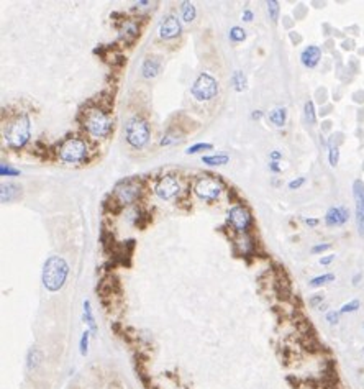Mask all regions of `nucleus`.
I'll return each mask as SVG.
<instances>
[{
  "mask_svg": "<svg viewBox=\"0 0 364 389\" xmlns=\"http://www.w3.org/2000/svg\"><path fill=\"white\" fill-rule=\"evenodd\" d=\"M179 140H181V137H179V133L172 132V130H167V132H166L164 135H162V138H161L159 145H161V146H167V145H172V143L179 142Z\"/></svg>",
  "mask_w": 364,
  "mask_h": 389,
  "instance_id": "obj_27",
  "label": "nucleus"
},
{
  "mask_svg": "<svg viewBox=\"0 0 364 389\" xmlns=\"http://www.w3.org/2000/svg\"><path fill=\"white\" fill-rule=\"evenodd\" d=\"M181 12H182V20L190 23L195 18V7L190 2H182L181 3Z\"/></svg>",
  "mask_w": 364,
  "mask_h": 389,
  "instance_id": "obj_23",
  "label": "nucleus"
},
{
  "mask_svg": "<svg viewBox=\"0 0 364 389\" xmlns=\"http://www.w3.org/2000/svg\"><path fill=\"white\" fill-rule=\"evenodd\" d=\"M214 145L212 143H195L192 145L190 148L186 150V155H195V153H200V151H205V150H212Z\"/></svg>",
  "mask_w": 364,
  "mask_h": 389,
  "instance_id": "obj_31",
  "label": "nucleus"
},
{
  "mask_svg": "<svg viewBox=\"0 0 364 389\" xmlns=\"http://www.w3.org/2000/svg\"><path fill=\"white\" fill-rule=\"evenodd\" d=\"M243 20H244V21H251V20H253V12H251L249 8H246L244 12H243Z\"/></svg>",
  "mask_w": 364,
  "mask_h": 389,
  "instance_id": "obj_41",
  "label": "nucleus"
},
{
  "mask_svg": "<svg viewBox=\"0 0 364 389\" xmlns=\"http://www.w3.org/2000/svg\"><path fill=\"white\" fill-rule=\"evenodd\" d=\"M340 312L338 311H330L328 314H327V322L328 324H332V325H337L338 322H340Z\"/></svg>",
  "mask_w": 364,
  "mask_h": 389,
  "instance_id": "obj_36",
  "label": "nucleus"
},
{
  "mask_svg": "<svg viewBox=\"0 0 364 389\" xmlns=\"http://www.w3.org/2000/svg\"><path fill=\"white\" fill-rule=\"evenodd\" d=\"M181 21L174 15H167L164 20L159 23V36L162 39H172L181 35Z\"/></svg>",
  "mask_w": 364,
  "mask_h": 389,
  "instance_id": "obj_12",
  "label": "nucleus"
},
{
  "mask_svg": "<svg viewBox=\"0 0 364 389\" xmlns=\"http://www.w3.org/2000/svg\"><path fill=\"white\" fill-rule=\"evenodd\" d=\"M228 225L237 233H248L253 227V215L244 205H235L228 212Z\"/></svg>",
  "mask_w": 364,
  "mask_h": 389,
  "instance_id": "obj_9",
  "label": "nucleus"
},
{
  "mask_svg": "<svg viewBox=\"0 0 364 389\" xmlns=\"http://www.w3.org/2000/svg\"><path fill=\"white\" fill-rule=\"evenodd\" d=\"M161 71V59L156 56H148L141 64V76L144 79H153L159 74Z\"/></svg>",
  "mask_w": 364,
  "mask_h": 389,
  "instance_id": "obj_15",
  "label": "nucleus"
},
{
  "mask_svg": "<svg viewBox=\"0 0 364 389\" xmlns=\"http://www.w3.org/2000/svg\"><path fill=\"white\" fill-rule=\"evenodd\" d=\"M267 118H269L271 123H274L276 127H284L285 120H287V110H285L284 107H277V109H274L267 114Z\"/></svg>",
  "mask_w": 364,
  "mask_h": 389,
  "instance_id": "obj_17",
  "label": "nucleus"
},
{
  "mask_svg": "<svg viewBox=\"0 0 364 389\" xmlns=\"http://www.w3.org/2000/svg\"><path fill=\"white\" fill-rule=\"evenodd\" d=\"M335 259V255H328V256H322L320 258V264H323V266H327V264H330Z\"/></svg>",
  "mask_w": 364,
  "mask_h": 389,
  "instance_id": "obj_38",
  "label": "nucleus"
},
{
  "mask_svg": "<svg viewBox=\"0 0 364 389\" xmlns=\"http://www.w3.org/2000/svg\"><path fill=\"white\" fill-rule=\"evenodd\" d=\"M56 155L63 163L68 165H81L87 160L89 146L86 140L81 137H68L59 143Z\"/></svg>",
  "mask_w": 364,
  "mask_h": 389,
  "instance_id": "obj_4",
  "label": "nucleus"
},
{
  "mask_svg": "<svg viewBox=\"0 0 364 389\" xmlns=\"http://www.w3.org/2000/svg\"><path fill=\"white\" fill-rule=\"evenodd\" d=\"M20 194V188L15 184H2V193H0V197H2V202L7 204L12 199H15L16 195Z\"/></svg>",
  "mask_w": 364,
  "mask_h": 389,
  "instance_id": "obj_18",
  "label": "nucleus"
},
{
  "mask_svg": "<svg viewBox=\"0 0 364 389\" xmlns=\"http://www.w3.org/2000/svg\"><path fill=\"white\" fill-rule=\"evenodd\" d=\"M139 35V28L135 20H125L123 21V28H121V38L125 41H133L136 36Z\"/></svg>",
  "mask_w": 364,
  "mask_h": 389,
  "instance_id": "obj_16",
  "label": "nucleus"
},
{
  "mask_svg": "<svg viewBox=\"0 0 364 389\" xmlns=\"http://www.w3.org/2000/svg\"><path fill=\"white\" fill-rule=\"evenodd\" d=\"M262 115H264V114H262L261 110H256V112L251 114V118H253V120H259V118H262Z\"/></svg>",
  "mask_w": 364,
  "mask_h": 389,
  "instance_id": "obj_43",
  "label": "nucleus"
},
{
  "mask_svg": "<svg viewBox=\"0 0 364 389\" xmlns=\"http://www.w3.org/2000/svg\"><path fill=\"white\" fill-rule=\"evenodd\" d=\"M202 161L209 166H223L230 161V156L225 153H218V155H210V156H204Z\"/></svg>",
  "mask_w": 364,
  "mask_h": 389,
  "instance_id": "obj_20",
  "label": "nucleus"
},
{
  "mask_svg": "<svg viewBox=\"0 0 364 389\" xmlns=\"http://www.w3.org/2000/svg\"><path fill=\"white\" fill-rule=\"evenodd\" d=\"M141 194H143L141 183L135 178H130V179H125V181H120L115 186V191L112 197H114L117 204L123 207V205H133L141 197Z\"/></svg>",
  "mask_w": 364,
  "mask_h": 389,
  "instance_id": "obj_6",
  "label": "nucleus"
},
{
  "mask_svg": "<svg viewBox=\"0 0 364 389\" xmlns=\"http://www.w3.org/2000/svg\"><path fill=\"white\" fill-rule=\"evenodd\" d=\"M190 94L199 102H210L218 94V82L209 72H200L190 87Z\"/></svg>",
  "mask_w": 364,
  "mask_h": 389,
  "instance_id": "obj_7",
  "label": "nucleus"
},
{
  "mask_svg": "<svg viewBox=\"0 0 364 389\" xmlns=\"http://www.w3.org/2000/svg\"><path fill=\"white\" fill-rule=\"evenodd\" d=\"M267 5V13H269V18L272 21H277L279 18V2H276V0H269V2L266 3Z\"/></svg>",
  "mask_w": 364,
  "mask_h": 389,
  "instance_id": "obj_30",
  "label": "nucleus"
},
{
  "mask_svg": "<svg viewBox=\"0 0 364 389\" xmlns=\"http://www.w3.org/2000/svg\"><path fill=\"white\" fill-rule=\"evenodd\" d=\"M79 122L89 137L94 140H104L107 138L112 132V118L109 115V110L102 109L100 105L87 107L86 110H81Z\"/></svg>",
  "mask_w": 364,
  "mask_h": 389,
  "instance_id": "obj_1",
  "label": "nucleus"
},
{
  "mask_svg": "<svg viewBox=\"0 0 364 389\" xmlns=\"http://www.w3.org/2000/svg\"><path fill=\"white\" fill-rule=\"evenodd\" d=\"M232 84H233L235 91H238V92H242L243 89L246 87V77H244V74H243L242 71H235V72H233Z\"/></svg>",
  "mask_w": 364,
  "mask_h": 389,
  "instance_id": "obj_26",
  "label": "nucleus"
},
{
  "mask_svg": "<svg viewBox=\"0 0 364 389\" xmlns=\"http://www.w3.org/2000/svg\"><path fill=\"white\" fill-rule=\"evenodd\" d=\"M222 181L218 178H212L210 174H204L194 184V193L200 200L214 202L222 194Z\"/></svg>",
  "mask_w": 364,
  "mask_h": 389,
  "instance_id": "obj_8",
  "label": "nucleus"
},
{
  "mask_svg": "<svg viewBox=\"0 0 364 389\" xmlns=\"http://www.w3.org/2000/svg\"><path fill=\"white\" fill-rule=\"evenodd\" d=\"M68 274H69V266L64 258L56 255L49 256L44 261V266H43V274H41L43 286L51 292L59 291L66 284Z\"/></svg>",
  "mask_w": 364,
  "mask_h": 389,
  "instance_id": "obj_3",
  "label": "nucleus"
},
{
  "mask_svg": "<svg viewBox=\"0 0 364 389\" xmlns=\"http://www.w3.org/2000/svg\"><path fill=\"white\" fill-rule=\"evenodd\" d=\"M228 36H230V39H232L233 43H242V41H244L246 33H244L243 28H240V26H233L232 30H230V33H228Z\"/></svg>",
  "mask_w": 364,
  "mask_h": 389,
  "instance_id": "obj_28",
  "label": "nucleus"
},
{
  "mask_svg": "<svg viewBox=\"0 0 364 389\" xmlns=\"http://www.w3.org/2000/svg\"><path fill=\"white\" fill-rule=\"evenodd\" d=\"M31 137V123L30 117L25 112H18L13 117H10L7 123L3 125V140L8 148L21 150L30 142Z\"/></svg>",
  "mask_w": 364,
  "mask_h": 389,
  "instance_id": "obj_2",
  "label": "nucleus"
},
{
  "mask_svg": "<svg viewBox=\"0 0 364 389\" xmlns=\"http://www.w3.org/2000/svg\"><path fill=\"white\" fill-rule=\"evenodd\" d=\"M348 220H350V210L345 205L332 207L325 213V223L328 227H340V225H345Z\"/></svg>",
  "mask_w": 364,
  "mask_h": 389,
  "instance_id": "obj_13",
  "label": "nucleus"
},
{
  "mask_svg": "<svg viewBox=\"0 0 364 389\" xmlns=\"http://www.w3.org/2000/svg\"><path fill=\"white\" fill-rule=\"evenodd\" d=\"M89 338H91V332L89 330H86L82 334V337H81V343H79V352H81V355L82 357H86L87 355V352H89Z\"/></svg>",
  "mask_w": 364,
  "mask_h": 389,
  "instance_id": "obj_32",
  "label": "nucleus"
},
{
  "mask_svg": "<svg viewBox=\"0 0 364 389\" xmlns=\"http://www.w3.org/2000/svg\"><path fill=\"white\" fill-rule=\"evenodd\" d=\"M269 169L272 173H281V166H279V161H271L269 163Z\"/></svg>",
  "mask_w": 364,
  "mask_h": 389,
  "instance_id": "obj_39",
  "label": "nucleus"
},
{
  "mask_svg": "<svg viewBox=\"0 0 364 389\" xmlns=\"http://www.w3.org/2000/svg\"><path fill=\"white\" fill-rule=\"evenodd\" d=\"M125 138L131 148H144L151 138V128L146 118H143L141 115L131 117L125 125Z\"/></svg>",
  "mask_w": 364,
  "mask_h": 389,
  "instance_id": "obj_5",
  "label": "nucleus"
},
{
  "mask_svg": "<svg viewBox=\"0 0 364 389\" xmlns=\"http://www.w3.org/2000/svg\"><path fill=\"white\" fill-rule=\"evenodd\" d=\"M84 322L89 325V329L92 332H97V325H95V319L92 314L91 301H84Z\"/></svg>",
  "mask_w": 364,
  "mask_h": 389,
  "instance_id": "obj_21",
  "label": "nucleus"
},
{
  "mask_svg": "<svg viewBox=\"0 0 364 389\" xmlns=\"http://www.w3.org/2000/svg\"><path fill=\"white\" fill-rule=\"evenodd\" d=\"M360 279H361V274H356L355 278H353V284H360Z\"/></svg>",
  "mask_w": 364,
  "mask_h": 389,
  "instance_id": "obj_44",
  "label": "nucleus"
},
{
  "mask_svg": "<svg viewBox=\"0 0 364 389\" xmlns=\"http://www.w3.org/2000/svg\"><path fill=\"white\" fill-rule=\"evenodd\" d=\"M304 117L309 125H315L317 123V112H315V105H313L312 100H307L304 105Z\"/></svg>",
  "mask_w": 364,
  "mask_h": 389,
  "instance_id": "obj_22",
  "label": "nucleus"
},
{
  "mask_svg": "<svg viewBox=\"0 0 364 389\" xmlns=\"http://www.w3.org/2000/svg\"><path fill=\"white\" fill-rule=\"evenodd\" d=\"M41 362H43L41 352L38 350V348H31V350L28 352V357H26V366H28V370H30V371L36 370L38 366L41 365Z\"/></svg>",
  "mask_w": 364,
  "mask_h": 389,
  "instance_id": "obj_19",
  "label": "nucleus"
},
{
  "mask_svg": "<svg viewBox=\"0 0 364 389\" xmlns=\"http://www.w3.org/2000/svg\"><path fill=\"white\" fill-rule=\"evenodd\" d=\"M323 294H317V296H312L310 297V301H309V304L312 307H320L322 306V302H323Z\"/></svg>",
  "mask_w": 364,
  "mask_h": 389,
  "instance_id": "obj_37",
  "label": "nucleus"
},
{
  "mask_svg": "<svg viewBox=\"0 0 364 389\" xmlns=\"http://www.w3.org/2000/svg\"><path fill=\"white\" fill-rule=\"evenodd\" d=\"M305 223L309 225V227H317V225H318V218H305Z\"/></svg>",
  "mask_w": 364,
  "mask_h": 389,
  "instance_id": "obj_42",
  "label": "nucleus"
},
{
  "mask_svg": "<svg viewBox=\"0 0 364 389\" xmlns=\"http://www.w3.org/2000/svg\"><path fill=\"white\" fill-rule=\"evenodd\" d=\"M360 306H361V302L358 301V299H353V301L343 304V306H341V309H340L338 312H340V314H351V312H356L358 309H360Z\"/></svg>",
  "mask_w": 364,
  "mask_h": 389,
  "instance_id": "obj_29",
  "label": "nucleus"
},
{
  "mask_svg": "<svg viewBox=\"0 0 364 389\" xmlns=\"http://www.w3.org/2000/svg\"><path fill=\"white\" fill-rule=\"evenodd\" d=\"M340 161V148L338 145H333L332 142L328 143V163L332 168H337Z\"/></svg>",
  "mask_w": 364,
  "mask_h": 389,
  "instance_id": "obj_25",
  "label": "nucleus"
},
{
  "mask_svg": "<svg viewBox=\"0 0 364 389\" xmlns=\"http://www.w3.org/2000/svg\"><path fill=\"white\" fill-rule=\"evenodd\" d=\"M320 59H322V49L318 46H315V44L307 46L300 54L302 64H304L307 69H313V67H317L318 63H320Z\"/></svg>",
  "mask_w": 364,
  "mask_h": 389,
  "instance_id": "obj_14",
  "label": "nucleus"
},
{
  "mask_svg": "<svg viewBox=\"0 0 364 389\" xmlns=\"http://www.w3.org/2000/svg\"><path fill=\"white\" fill-rule=\"evenodd\" d=\"M332 281H335V274L333 273H327V274H322V276H315L313 279H310L309 286L310 287H320V286L332 283Z\"/></svg>",
  "mask_w": 364,
  "mask_h": 389,
  "instance_id": "obj_24",
  "label": "nucleus"
},
{
  "mask_svg": "<svg viewBox=\"0 0 364 389\" xmlns=\"http://www.w3.org/2000/svg\"><path fill=\"white\" fill-rule=\"evenodd\" d=\"M330 248H332V245H330V243H318V245H313L310 251L313 253V255H320V253L330 250Z\"/></svg>",
  "mask_w": 364,
  "mask_h": 389,
  "instance_id": "obj_35",
  "label": "nucleus"
},
{
  "mask_svg": "<svg viewBox=\"0 0 364 389\" xmlns=\"http://www.w3.org/2000/svg\"><path fill=\"white\" fill-rule=\"evenodd\" d=\"M154 193L162 200H171L181 193V183H179L177 176H174V174H164L156 183Z\"/></svg>",
  "mask_w": 364,
  "mask_h": 389,
  "instance_id": "obj_10",
  "label": "nucleus"
},
{
  "mask_svg": "<svg viewBox=\"0 0 364 389\" xmlns=\"http://www.w3.org/2000/svg\"><path fill=\"white\" fill-rule=\"evenodd\" d=\"M305 184V178L304 176H299V178H295V179H292L289 184H287V188L290 189V191H295V189H299V188H302V186Z\"/></svg>",
  "mask_w": 364,
  "mask_h": 389,
  "instance_id": "obj_34",
  "label": "nucleus"
},
{
  "mask_svg": "<svg viewBox=\"0 0 364 389\" xmlns=\"http://www.w3.org/2000/svg\"><path fill=\"white\" fill-rule=\"evenodd\" d=\"M353 197H355L358 233L364 236V183L361 179H356V181L353 183Z\"/></svg>",
  "mask_w": 364,
  "mask_h": 389,
  "instance_id": "obj_11",
  "label": "nucleus"
},
{
  "mask_svg": "<svg viewBox=\"0 0 364 389\" xmlns=\"http://www.w3.org/2000/svg\"><path fill=\"white\" fill-rule=\"evenodd\" d=\"M269 158H271V161H279L282 158V155H281V151H271V155H269Z\"/></svg>",
  "mask_w": 364,
  "mask_h": 389,
  "instance_id": "obj_40",
  "label": "nucleus"
},
{
  "mask_svg": "<svg viewBox=\"0 0 364 389\" xmlns=\"http://www.w3.org/2000/svg\"><path fill=\"white\" fill-rule=\"evenodd\" d=\"M363 357H364V348H363Z\"/></svg>",
  "mask_w": 364,
  "mask_h": 389,
  "instance_id": "obj_45",
  "label": "nucleus"
},
{
  "mask_svg": "<svg viewBox=\"0 0 364 389\" xmlns=\"http://www.w3.org/2000/svg\"><path fill=\"white\" fill-rule=\"evenodd\" d=\"M0 174H2V176H20V171L2 163V166H0Z\"/></svg>",
  "mask_w": 364,
  "mask_h": 389,
  "instance_id": "obj_33",
  "label": "nucleus"
}]
</instances>
